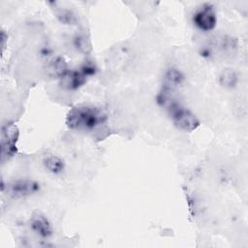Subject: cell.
<instances>
[{"label":"cell","mask_w":248,"mask_h":248,"mask_svg":"<svg viewBox=\"0 0 248 248\" xmlns=\"http://www.w3.org/2000/svg\"><path fill=\"white\" fill-rule=\"evenodd\" d=\"M106 121V112L101 108L88 104H80L73 107L66 115L67 127L75 131H93Z\"/></svg>","instance_id":"6da1fadb"},{"label":"cell","mask_w":248,"mask_h":248,"mask_svg":"<svg viewBox=\"0 0 248 248\" xmlns=\"http://www.w3.org/2000/svg\"><path fill=\"white\" fill-rule=\"evenodd\" d=\"M173 125L184 132H193L201 125L200 119L190 109L171 100L166 106Z\"/></svg>","instance_id":"7a4b0ae2"},{"label":"cell","mask_w":248,"mask_h":248,"mask_svg":"<svg viewBox=\"0 0 248 248\" xmlns=\"http://www.w3.org/2000/svg\"><path fill=\"white\" fill-rule=\"evenodd\" d=\"M19 138V130L15 123L8 122L1 128V163L12 159L17 153V140Z\"/></svg>","instance_id":"3957f363"},{"label":"cell","mask_w":248,"mask_h":248,"mask_svg":"<svg viewBox=\"0 0 248 248\" xmlns=\"http://www.w3.org/2000/svg\"><path fill=\"white\" fill-rule=\"evenodd\" d=\"M192 21L194 25L202 32L212 31L217 24L215 7L211 3L202 4L193 14Z\"/></svg>","instance_id":"277c9868"},{"label":"cell","mask_w":248,"mask_h":248,"mask_svg":"<svg viewBox=\"0 0 248 248\" xmlns=\"http://www.w3.org/2000/svg\"><path fill=\"white\" fill-rule=\"evenodd\" d=\"M40 184L35 180L17 179L7 184L8 194L15 199H22L37 194L40 191Z\"/></svg>","instance_id":"5b68a950"},{"label":"cell","mask_w":248,"mask_h":248,"mask_svg":"<svg viewBox=\"0 0 248 248\" xmlns=\"http://www.w3.org/2000/svg\"><path fill=\"white\" fill-rule=\"evenodd\" d=\"M31 231L43 239H47L53 234V228L48 218L40 211L32 213L29 219Z\"/></svg>","instance_id":"8992f818"},{"label":"cell","mask_w":248,"mask_h":248,"mask_svg":"<svg viewBox=\"0 0 248 248\" xmlns=\"http://www.w3.org/2000/svg\"><path fill=\"white\" fill-rule=\"evenodd\" d=\"M88 78H89L85 76L80 69H70L69 72L59 79V83L64 89L68 91H77L87 82Z\"/></svg>","instance_id":"52a82bcc"},{"label":"cell","mask_w":248,"mask_h":248,"mask_svg":"<svg viewBox=\"0 0 248 248\" xmlns=\"http://www.w3.org/2000/svg\"><path fill=\"white\" fill-rule=\"evenodd\" d=\"M69 65L63 56H54L46 64L47 76L58 80L62 78L69 72Z\"/></svg>","instance_id":"ba28073f"},{"label":"cell","mask_w":248,"mask_h":248,"mask_svg":"<svg viewBox=\"0 0 248 248\" xmlns=\"http://www.w3.org/2000/svg\"><path fill=\"white\" fill-rule=\"evenodd\" d=\"M43 164L46 170L54 175L61 174L65 170V162L57 155L46 156L43 160Z\"/></svg>","instance_id":"9c48e42d"},{"label":"cell","mask_w":248,"mask_h":248,"mask_svg":"<svg viewBox=\"0 0 248 248\" xmlns=\"http://www.w3.org/2000/svg\"><path fill=\"white\" fill-rule=\"evenodd\" d=\"M220 84L227 88H232L236 85L238 81V77L233 70H225L219 77Z\"/></svg>","instance_id":"30bf717a"},{"label":"cell","mask_w":248,"mask_h":248,"mask_svg":"<svg viewBox=\"0 0 248 248\" xmlns=\"http://www.w3.org/2000/svg\"><path fill=\"white\" fill-rule=\"evenodd\" d=\"M58 20L63 24H75L77 21L76 15L70 10H59L56 14Z\"/></svg>","instance_id":"8fae6325"},{"label":"cell","mask_w":248,"mask_h":248,"mask_svg":"<svg viewBox=\"0 0 248 248\" xmlns=\"http://www.w3.org/2000/svg\"><path fill=\"white\" fill-rule=\"evenodd\" d=\"M236 41L232 37H224L221 42V47L226 52H232L236 48Z\"/></svg>","instance_id":"7c38bea8"},{"label":"cell","mask_w":248,"mask_h":248,"mask_svg":"<svg viewBox=\"0 0 248 248\" xmlns=\"http://www.w3.org/2000/svg\"><path fill=\"white\" fill-rule=\"evenodd\" d=\"M79 69H80V70L83 72V74H84L85 76H87L88 78L94 76V75L96 74V72H97V67H96V65H95L94 63H92V62H89V61L84 62V63L80 66Z\"/></svg>","instance_id":"4fadbf2b"},{"label":"cell","mask_w":248,"mask_h":248,"mask_svg":"<svg viewBox=\"0 0 248 248\" xmlns=\"http://www.w3.org/2000/svg\"><path fill=\"white\" fill-rule=\"evenodd\" d=\"M7 41H8V36L6 35L5 31L2 30V32H1V52H2V54L4 53Z\"/></svg>","instance_id":"5bb4252c"}]
</instances>
